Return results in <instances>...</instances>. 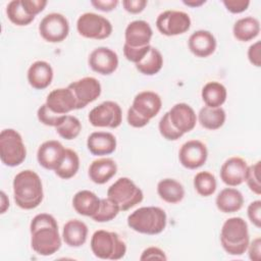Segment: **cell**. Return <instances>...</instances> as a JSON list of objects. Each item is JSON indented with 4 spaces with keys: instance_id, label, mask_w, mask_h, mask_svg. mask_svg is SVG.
I'll use <instances>...</instances> for the list:
<instances>
[{
    "instance_id": "cell-1",
    "label": "cell",
    "mask_w": 261,
    "mask_h": 261,
    "mask_svg": "<svg viewBox=\"0 0 261 261\" xmlns=\"http://www.w3.org/2000/svg\"><path fill=\"white\" fill-rule=\"evenodd\" d=\"M32 249L41 256H50L61 247L58 223L49 213L37 214L30 224Z\"/></svg>"
},
{
    "instance_id": "cell-2",
    "label": "cell",
    "mask_w": 261,
    "mask_h": 261,
    "mask_svg": "<svg viewBox=\"0 0 261 261\" xmlns=\"http://www.w3.org/2000/svg\"><path fill=\"white\" fill-rule=\"evenodd\" d=\"M13 198L15 204L24 210L37 208L43 201L44 191L41 177L31 169L19 171L13 178Z\"/></svg>"
},
{
    "instance_id": "cell-3",
    "label": "cell",
    "mask_w": 261,
    "mask_h": 261,
    "mask_svg": "<svg viewBox=\"0 0 261 261\" xmlns=\"http://www.w3.org/2000/svg\"><path fill=\"white\" fill-rule=\"evenodd\" d=\"M220 243L223 250L232 256L246 253L250 244L247 222L242 217H230L224 221L220 230Z\"/></svg>"
},
{
    "instance_id": "cell-4",
    "label": "cell",
    "mask_w": 261,
    "mask_h": 261,
    "mask_svg": "<svg viewBox=\"0 0 261 261\" xmlns=\"http://www.w3.org/2000/svg\"><path fill=\"white\" fill-rule=\"evenodd\" d=\"M166 224V213L157 206L141 207L127 216V225L139 233L158 234L165 229Z\"/></svg>"
},
{
    "instance_id": "cell-5",
    "label": "cell",
    "mask_w": 261,
    "mask_h": 261,
    "mask_svg": "<svg viewBox=\"0 0 261 261\" xmlns=\"http://www.w3.org/2000/svg\"><path fill=\"white\" fill-rule=\"evenodd\" d=\"M93 254L103 260H119L126 253V245L119 234L104 229L96 230L90 242Z\"/></svg>"
},
{
    "instance_id": "cell-6",
    "label": "cell",
    "mask_w": 261,
    "mask_h": 261,
    "mask_svg": "<svg viewBox=\"0 0 261 261\" xmlns=\"http://www.w3.org/2000/svg\"><path fill=\"white\" fill-rule=\"evenodd\" d=\"M27 157V149L21 135L13 128H5L0 133V159L9 167L21 164Z\"/></svg>"
},
{
    "instance_id": "cell-7",
    "label": "cell",
    "mask_w": 261,
    "mask_h": 261,
    "mask_svg": "<svg viewBox=\"0 0 261 261\" xmlns=\"http://www.w3.org/2000/svg\"><path fill=\"white\" fill-rule=\"evenodd\" d=\"M107 197L113 200L120 211H127L144 199L143 191L128 177H119L107 190Z\"/></svg>"
},
{
    "instance_id": "cell-8",
    "label": "cell",
    "mask_w": 261,
    "mask_h": 261,
    "mask_svg": "<svg viewBox=\"0 0 261 261\" xmlns=\"http://www.w3.org/2000/svg\"><path fill=\"white\" fill-rule=\"evenodd\" d=\"M76 30L84 38L103 40L111 35L113 28L111 22L103 15L94 12H86L77 18Z\"/></svg>"
},
{
    "instance_id": "cell-9",
    "label": "cell",
    "mask_w": 261,
    "mask_h": 261,
    "mask_svg": "<svg viewBox=\"0 0 261 261\" xmlns=\"http://www.w3.org/2000/svg\"><path fill=\"white\" fill-rule=\"evenodd\" d=\"M88 119L96 127L116 128L121 124L122 110L118 103L104 101L89 112Z\"/></svg>"
},
{
    "instance_id": "cell-10",
    "label": "cell",
    "mask_w": 261,
    "mask_h": 261,
    "mask_svg": "<svg viewBox=\"0 0 261 261\" xmlns=\"http://www.w3.org/2000/svg\"><path fill=\"white\" fill-rule=\"evenodd\" d=\"M39 33L49 43H60L69 34V22L61 13H48L39 23Z\"/></svg>"
},
{
    "instance_id": "cell-11",
    "label": "cell",
    "mask_w": 261,
    "mask_h": 261,
    "mask_svg": "<svg viewBox=\"0 0 261 261\" xmlns=\"http://www.w3.org/2000/svg\"><path fill=\"white\" fill-rule=\"evenodd\" d=\"M191 17L185 11L165 10L156 19L157 30L164 36H177L185 34L191 28Z\"/></svg>"
},
{
    "instance_id": "cell-12",
    "label": "cell",
    "mask_w": 261,
    "mask_h": 261,
    "mask_svg": "<svg viewBox=\"0 0 261 261\" xmlns=\"http://www.w3.org/2000/svg\"><path fill=\"white\" fill-rule=\"evenodd\" d=\"M67 87L72 91L76 99L77 109H82L94 102L102 92L100 82L93 76H85L70 83Z\"/></svg>"
},
{
    "instance_id": "cell-13",
    "label": "cell",
    "mask_w": 261,
    "mask_h": 261,
    "mask_svg": "<svg viewBox=\"0 0 261 261\" xmlns=\"http://www.w3.org/2000/svg\"><path fill=\"white\" fill-rule=\"evenodd\" d=\"M207 158V147L200 140H190L184 143L178 151L179 163L188 169H197L203 166Z\"/></svg>"
},
{
    "instance_id": "cell-14",
    "label": "cell",
    "mask_w": 261,
    "mask_h": 261,
    "mask_svg": "<svg viewBox=\"0 0 261 261\" xmlns=\"http://www.w3.org/2000/svg\"><path fill=\"white\" fill-rule=\"evenodd\" d=\"M118 62L116 52L108 47H98L94 49L88 59L91 69L102 75L113 73L118 67Z\"/></svg>"
},
{
    "instance_id": "cell-15",
    "label": "cell",
    "mask_w": 261,
    "mask_h": 261,
    "mask_svg": "<svg viewBox=\"0 0 261 261\" xmlns=\"http://www.w3.org/2000/svg\"><path fill=\"white\" fill-rule=\"evenodd\" d=\"M248 163L239 156H232L226 159L220 167V178L228 187L242 185L247 175Z\"/></svg>"
},
{
    "instance_id": "cell-16",
    "label": "cell",
    "mask_w": 261,
    "mask_h": 261,
    "mask_svg": "<svg viewBox=\"0 0 261 261\" xmlns=\"http://www.w3.org/2000/svg\"><path fill=\"white\" fill-rule=\"evenodd\" d=\"M65 150L66 149L59 141H45L38 148L37 160L45 169L55 170L61 163L65 155Z\"/></svg>"
},
{
    "instance_id": "cell-17",
    "label": "cell",
    "mask_w": 261,
    "mask_h": 261,
    "mask_svg": "<svg viewBox=\"0 0 261 261\" xmlns=\"http://www.w3.org/2000/svg\"><path fill=\"white\" fill-rule=\"evenodd\" d=\"M130 107L143 118L150 121L161 110L162 100L153 91H143L135 96Z\"/></svg>"
},
{
    "instance_id": "cell-18",
    "label": "cell",
    "mask_w": 261,
    "mask_h": 261,
    "mask_svg": "<svg viewBox=\"0 0 261 261\" xmlns=\"http://www.w3.org/2000/svg\"><path fill=\"white\" fill-rule=\"evenodd\" d=\"M45 103L53 112L57 114L64 115L77 109L76 99L68 87L52 90L47 95Z\"/></svg>"
},
{
    "instance_id": "cell-19",
    "label": "cell",
    "mask_w": 261,
    "mask_h": 261,
    "mask_svg": "<svg viewBox=\"0 0 261 261\" xmlns=\"http://www.w3.org/2000/svg\"><path fill=\"white\" fill-rule=\"evenodd\" d=\"M168 114L172 125L184 135L193 130L198 120L196 112L187 103L174 104Z\"/></svg>"
},
{
    "instance_id": "cell-20",
    "label": "cell",
    "mask_w": 261,
    "mask_h": 261,
    "mask_svg": "<svg viewBox=\"0 0 261 261\" xmlns=\"http://www.w3.org/2000/svg\"><path fill=\"white\" fill-rule=\"evenodd\" d=\"M153 30L149 22L142 19L130 21L124 31V44L132 47H143L150 45Z\"/></svg>"
},
{
    "instance_id": "cell-21",
    "label": "cell",
    "mask_w": 261,
    "mask_h": 261,
    "mask_svg": "<svg viewBox=\"0 0 261 261\" xmlns=\"http://www.w3.org/2000/svg\"><path fill=\"white\" fill-rule=\"evenodd\" d=\"M190 51L197 57L205 58L214 53L217 42L213 34L206 30H199L194 32L188 41Z\"/></svg>"
},
{
    "instance_id": "cell-22",
    "label": "cell",
    "mask_w": 261,
    "mask_h": 261,
    "mask_svg": "<svg viewBox=\"0 0 261 261\" xmlns=\"http://www.w3.org/2000/svg\"><path fill=\"white\" fill-rule=\"evenodd\" d=\"M116 138L109 132H94L87 140V148L95 156L112 154L116 149Z\"/></svg>"
},
{
    "instance_id": "cell-23",
    "label": "cell",
    "mask_w": 261,
    "mask_h": 261,
    "mask_svg": "<svg viewBox=\"0 0 261 261\" xmlns=\"http://www.w3.org/2000/svg\"><path fill=\"white\" fill-rule=\"evenodd\" d=\"M27 75L31 87L36 90H44L52 83L53 68L47 61L38 60L31 64Z\"/></svg>"
},
{
    "instance_id": "cell-24",
    "label": "cell",
    "mask_w": 261,
    "mask_h": 261,
    "mask_svg": "<svg viewBox=\"0 0 261 261\" xmlns=\"http://www.w3.org/2000/svg\"><path fill=\"white\" fill-rule=\"evenodd\" d=\"M117 172V164L112 158H99L94 160L89 166V177L97 184L103 185L110 180Z\"/></svg>"
},
{
    "instance_id": "cell-25",
    "label": "cell",
    "mask_w": 261,
    "mask_h": 261,
    "mask_svg": "<svg viewBox=\"0 0 261 261\" xmlns=\"http://www.w3.org/2000/svg\"><path fill=\"white\" fill-rule=\"evenodd\" d=\"M61 237L68 247L79 248L87 241L88 226L82 220L70 219L63 225Z\"/></svg>"
},
{
    "instance_id": "cell-26",
    "label": "cell",
    "mask_w": 261,
    "mask_h": 261,
    "mask_svg": "<svg viewBox=\"0 0 261 261\" xmlns=\"http://www.w3.org/2000/svg\"><path fill=\"white\" fill-rule=\"evenodd\" d=\"M100 202L101 199H99L94 192L82 190L74 194L72 198V207L76 213L92 218L97 213L100 207Z\"/></svg>"
},
{
    "instance_id": "cell-27",
    "label": "cell",
    "mask_w": 261,
    "mask_h": 261,
    "mask_svg": "<svg viewBox=\"0 0 261 261\" xmlns=\"http://www.w3.org/2000/svg\"><path fill=\"white\" fill-rule=\"evenodd\" d=\"M216 207L223 213H233L239 211L244 205L243 194L234 188L221 190L215 199Z\"/></svg>"
},
{
    "instance_id": "cell-28",
    "label": "cell",
    "mask_w": 261,
    "mask_h": 261,
    "mask_svg": "<svg viewBox=\"0 0 261 261\" xmlns=\"http://www.w3.org/2000/svg\"><path fill=\"white\" fill-rule=\"evenodd\" d=\"M157 194L166 203H179L185 197L184 186L174 178H163L157 184Z\"/></svg>"
},
{
    "instance_id": "cell-29",
    "label": "cell",
    "mask_w": 261,
    "mask_h": 261,
    "mask_svg": "<svg viewBox=\"0 0 261 261\" xmlns=\"http://www.w3.org/2000/svg\"><path fill=\"white\" fill-rule=\"evenodd\" d=\"M260 33V22L256 17L246 16L238 19L232 27L233 37L240 42H249Z\"/></svg>"
},
{
    "instance_id": "cell-30",
    "label": "cell",
    "mask_w": 261,
    "mask_h": 261,
    "mask_svg": "<svg viewBox=\"0 0 261 261\" xmlns=\"http://www.w3.org/2000/svg\"><path fill=\"white\" fill-rule=\"evenodd\" d=\"M197 119L204 128L215 130L224 124L226 114L222 107L204 106L200 109Z\"/></svg>"
},
{
    "instance_id": "cell-31",
    "label": "cell",
    "mask_w": 261,
    "mask_h": 261,
    "mask_svg": "<svg viewBox=\"0 0 261 261\" xmlns=\"http://www.w3.org/2000/svg\"><path fill=\"white\" fill-rule=\"evenodd\" d=\"M201 96L206 106L221 107V105L226 101L227 91L221 83L209 82L203 87Z\"/></svg>"
},
{
    "instance_id": "cell-32",
    "label": "cell",
    "mask_w": 261,
    "mask_h": 261,
    "mask_svg": "<svg viewBox=\"0 0 261 261\" xmlns=\"http://www.w3.org/2000/svg\"><path fill=\"white\" fill-rule=\"evenodd\" d=\"M135 65H136V68L142 74L154 75L158 73L163 66V56L157 48L151 46L147 55Z\"/></svg>"
},
{
    "instance_id": "cell-33",
    "label": "cell",
    "mask_w": 261,
    "mask_h": 261,
    "mask_svg": "<svg viewBox=\"0 0 261 261\" xmlns=\"http://www.w3.org/2000/svg\"><path fill=\"white\" fill-rule=\"evenodd\" d=\"M80 168V157L77 153L72 149H66L65 155L59 164V166L54 170L56 175L62 179H69L73 177Z\"/></svg>"
},
{
    "instance_id": "cell-34",
    "label": "cell",
    "mask_w": 261,
    "mask_h": 261,
    "mask_svg": "<svg viewBox=\"0 0 261 261\" xmlns=\"http://www.w3.org/2000/svg\"><path fill=\"white\" fill-rule=\"evenodd\" d=\"M6 14L12 23L19 27L28 25L35 19V16L29 14L23 8L21 0L10 1L6 6Z\"/></svg>"
},
{
    "instance_id": "cell-35",
    "label": "cell",
    "mask_w": 261,
    "mask_h": 261,
    "mask_svg": "<svg viewBox=\"0 0 261 261\" xmlns=\"http://www.w3.org/2000/svg\"><path fill=\"white\" fill-rule=\"evenodd\" d=\"M194 188L202 197L213 195L217 188V181L213 173L209 171H200L194 176Z\"/></svg>"
},
{
    "instance_id": "cell-36",
    "label": "cell",
    "mask_w": 261,
    "mask_h": 261,
    "mask_svg": "<svg viewBox=\"0 0 261 261\" xmlns=\"http://www.w3.org/2000/svg\"><path fill=\"white\" fill-rule=\"evenodd\" d=\"M56 133L65 140H73L75 139L81 130H82V123L80 119L73 115H65L62 122L55 127Z\"/></svg>"
},
{
    "instance_id": "cell-37",
    "label": "cell",
    "mask_w": 261,
    "mask_h": 261,
    "mask_svg": "<svg viewBox=\"0 0 261 261\" xmlns=\"http://www.w3.org/2000/svg\"><path fill=\"white\" fill-rule=\"evenodd\" d=\"M120 211L119 206L110 198L101 199L100 207L97 213L92 217V219L96 222H108L114 219Z\"/></svg>"
},
{
    "instance_id": "cell-38",
    "label": "cell",
    "mask_w": 261,
    "mask_h": 261,
    "mask_svg": "<svg viewBox=\"0 0 261 261\" xmlns=\"http://www.w3.org/2000/svg\"><path fill=\"white\" fill-rule=\"evenodd\" d=\"M66 114H57L55 112H53L47 105L46 103H44L43 105H41L37 111V116L40 122H42L45 125L48 126H58L62 120L64 119Z\"/></svg>"
},
{
    "instance_id": "cell-39",
    "label": "cell",
    "mask_w": 261,
    "mask_h": 261,
    "mask_svg": "<svg viewBox=\"0 0 261 261\" xmlns=\"http://www.w3.org/2000/svg\"><path fill=\"white\" fill-rule=\"evenodd\" d=\"M158 129L160 135L167 141H176L184 136V134H181L172 125L169 119L168 111L160 118L158 123Z\"/></svg>"
},
{
    "instance_id": "cell-40",
    "label": "cell",
    "mask_w": 261,
    "mask_h": 261,
    "mask_svg": "<svg viewBox=\"0 0 261 261\" xmlns=\"http://www.w3.org/2000/svg\"><path fill=\"white\" fill-rule=\"evenodd\" d=\"M260 168H261L260 161H257L256 163L250 165L248 167V171L245 179L250 191H252L254 194L258 196L261 194V182H260V176H259Z\"/></svg>"
},
{
    "instance_id": "cell-41",
    "label": "cell",
    "mask_w": 261,
    "mask_h": 261,
    "mask_svg": "<svg viewBox=\"0 0 261 261\" xmlns=\"http://www.w3.org/2000/svg\"><path fill=\"white\" fill-rule=\"evenodd\" d=\"M150 48H151V45H147L143 47H132L126 44H123V55L128 61L136 64L140 62L147 55Z\"/></svg>"
},
{
    "instance_id": "cell-42",
    "label": "cell",
    "mask_w": 261,
    "mask_h": 261,
    "mask_svg": "<svg viewBox=\"0 0 261 261\" xmlns=\"http://www.w3.org/2000/svg\"><path fill=\"white\" fill-rule=\"evenodd\" d=\"M247 215L249 220L258 228L261 226V201L256 200L249 204L247 208Z\"/></svg>"
},
{
    "instance_id": "cell-43",
    "label": "cell",
    "mask_w": 261,
    "mask_h": 261,
    "mask_svg": "<svg viewBox=\"0 0 261 261\" xmlns=\"http://www.w3.org/2000/svg\"><path fill=\"white\" fill-rule=\"evenodd\" d=\"M21 3L29 14L36 16L44 10L48 2L46 0H21Z\"/></svg>"
},
{
    "instance_id": "cell-44",
    "label": "cell",
    "mask_w": 261,
    "mask_h": 261,
    "mask_svg": "<svg viewBox=\"0 0 261 261\" xmlns=\"http://www.w3.org/2000/svg\"><path fill=\"white\" fill-rule=\"evenodd\" d=\"M222 3L231 13H242L246 11L250 5L249 0H223Z\"/></svg>"
},
{
    "instance_id": "cell-45",
    "label": "cell",
    "mask_w": 261,
    "mask_h": 261,
    "mask_svg": "<svg viewBox=\"0 0 261 261\" xmlns=\"http://www.w3.org/2000/svg\"><path fill=\"white\" fill-rule=\"evenodd\" d=\"M154 259L167 260V257H166L164 251L158 247H148L142 252V254L140 256L141 261L154 260Z\"/></svg>"
},
{
    "instance_id": "cell-46",
    "label": "cell",
    "mask_w": 261,
    "mask_h": 261,
    "mask_svg": "<svg viewBox=\"0 0 261 261\" xmlns=\"http://www.w3.org/2000/svg\"><path fill=\"white\" fill-rule=\"evenodd\" d=\"M147 3L148 2L146 0H123L122 6L125 11L133 14H137L145 9Z\"/></svg>"
},
{
    "instance_id": "cell-47",
    "label": "cell",
    "mask_w": 261,
    "mask_h": 261,
    "mask_svg": "<svg viewBox=\"0 0 261 261\" xmlns=\"http://www.w3.org/2000/svg\"><path fill=\"white\" fill-rule=\"evenodd\" d=\"M126 119L127 122L130 126L133 127H137V128H141L146 126L150 121L143 118L141 115H139L132 107L128 108L127 110V115H126Z\"/></svg>"
},
{
    "instance_id": "cell-48",
    "label": "cell",
    "mask_w": 261,
    "mask_h": 261,
    "mask_svg": "<svg viewBox=\"0 0 261 261\" xmlns=\"http://www.w3.org/2000/svg\"><path fill=\"white\" fill-rule=\"evenodd\" d=\"M260 49H261V42L257 41L253 43L248 49V59L256 67L261 65V57H260Z\"/></svg>"
},
{
    "instance_id": "cell-49",
    "label": "cell",
    "mask_w": 261,
    "mask_h": 261,
    "mask_svg": "<svg viewBox=\"0 0 261 261\" xmlns=\"http://www.w3.org/2000/svg\"><path fill=\"white\" fill-rule=\"evenodd\" d=\"M91 4L98 10L109 12L116 8L118 5L117 0H92Z\"/></svg>"
},
{
    "instance_id": "cell-50",
    "label": "cell",
    "mask_w": 261,
    "mask_h": 261,
    "mask_svg": "<svg viewBox=\"0 0 261 261\" xmlns=\"http://www.w3.org/2000/svg\"><path fill=\"white\" fill-rule=\"evenodd\" d=\"M248 254L249 258L253 261H259L261 255V240L260 238H256L253 240L251 244L248 246Z\"/></svg>"
},
{
    "instance_id": "cell-51",
    "label": "cell",
    "mask_w": 261,
    "mask_h": 261,
    "mask_svg": "<svg viewBox=\"0 0 261 261\" xmlns=\"http://www.w3.org/2000/svg\"><path fill=\"white\" fill-rule=\"evenodd\" d=\"M0 195H1V213L3 214L9 208V199L3 191H1Z\"/></svg>"
},
{
    "instance_id": "cell-52",
    "label": "cell",
    "mask_w": 261,
    "mask_h": 261,
    "mask_svg": "<svg viewBox=\"0 0 261 261\" xmlns=\"http://www.w3.org/2000/svg\"><path fill=\"white\" fill-rule=\"evenodd\" d=\"M182 3H184L185 5H187V6L196 8V7H200L201 5L205 4L206 1H205V0H184Z\"/></svg>"
}]
</instances>
